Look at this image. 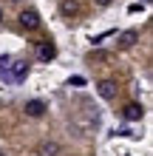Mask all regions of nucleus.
<instances>
[{
	"label": "nucleus",
	"mask_w": 153,
	"mask_h": 156,
	"mask_svg": "<svg viewBox=\"0 0 153 156\" xmlns=\"http://www.w3.org/2000/svg\"><path fill=\"white\" fill-rule=\"evenodd\" d=\"M0 77L6 82H23L29 77V62L26 60H12V57H0Z\"/></svg>",
	"instance_id": "obj_1"
},
{
	"label": "nucleus",
	"mask_w": 153,
	"mask_h": 156,
	"mask_svg": "<svg viewBox=\"0 0 153 156\" xmlns=\"http://www.w3.org/2000/svg\"><path fill=\"white\" fill-rule=\"evenodd\" d=\"M54 57H57V45H54L51 40H40L37 43V60L40 62H51Z\"/></svg>",
	"instance_id": "obj_2"
},
{
	"label": "nucleus",
	"mask_w": 153,
	"mask_h": 156,
	"mask_svg": "<svg viewBox=\"0 0 153 156\" xmlns=\"http://www.w3.org/2000/svg\"><path fill=\"white\" fill-rule=\"evenodd\" d=\"M20 26L26 31H34L40 26V14L34 12V9H26V12H20Z\"/></svg>",
	"instance_id": "obj_3"
},
{
	"label": "nucleus",
	"mask_w": 153,
	"mask_h": 156,
	"mask_svg": "<svg viewBox=\"0 0 153 156\" xmlns=\"http://www.w3.org/2000/svg\"><path fill=\"white\" fill-rule=\"evenodd\" d=\"M122 116H125V122H139V119L145 116V108L136 105V102H130V105L122 108Z\"/></svg>",
	"instance_id": "obj_4"
},
{
	"label": "nucleus",
	"mask_w": 153,
	"mask_h": 156,
	"mask_svg": "<svg viewBox=\"0 0 153 156\" xmlns=\"http://www.w3.org/2000/svg\"><path fill=\"white\" fill-rule=\"evenodd\" d=\"M26 114L34 116V119L43 116V114H46V102H43V99H29V102H26Z\"/></svg>",
	"instance_id": "obj_5"
},
{
	"label": "nucleus",
	"mask_w": 153,
	"mask_h": 156,
	"mask_svg": "<svg viewBox=\"0 0 153 156\" xmlns=\"http://www.w3.org/2000/svg\"><path fill=\"white\" fill-rule=\"evenodd\" d=\"M96 88H99V97L102 99H113L116 97V82H111V80H102Z\"/></svg>",
	"instance_id": "obj_6"
},
{
	"label": "nucleus",
	"mask_w": 153,
	"mask_h": 156,
	"mask_svg": "<svg viewBox=\"0 0 153 156\" xmlns=\"http://www.w3.org/2000/svg\"><path fill=\"white\" fill-rule=\"evenodd\" d=\"M136 40H139V31H133V29L130 31H122L119 34V48H130Z\"/></svg>",
	"instance_id": "obj_7"
},
{
	"label": "nucleus",
	"mask_w": 153,
	"mask_h": 156,
	"mask_svg": "<svg viewBox=\"0 0 153 156\" xmlns=\"http://www.w3.org/2000/svg\"><path fill=\"white\" fill-rule=\"evenodd\" d=\"M77 12H79L77 0H65V3H62V14H77Z\"/></svg>",
	"instance_id": "obj_8"
},
{
	"label": "nucleus",
	"mask_w": 153,
	"mask_h": 156,
	"mask_svg": "<svg viewBox=\"0 0 153 156\" xmlns=\"http://www.w3.org/2000/svg\"><path fill=\"white\" fill-rule=\"evenodd\" d=\"M91 60H111V54H108V51H94Z\"/></svg>",
	"instance_id": "obj_9"
},
{
	"label": "nucleus",
	"mask_w": 153,
	"mask_h": 156,
	"mask_svg": "<svg viewBox=\"0 0 153 156\" xmlns=\"http://www.w3.org/2000/svg\"><path fill=\"white\" fill-rule=\"evenodd\" d=\"M68 82H71V85H85V77H71Z\"/></svg>",
	"instance_id": "obj_10"
},
{
	"label": "nucleus",
	"mask_w": 153,
	"mask_h": 156,
	"mask_svg": "<svg viewBox=\"0 0 153 156\" xmlns=\"http://www.w3.org/2000/svg\"><path fill=\"white\" fill-rule=\"evenodd\" d=\"M48 153H57V145H46L43 148V156H48Z\"/></svg>",
	"instance_id": "obj_11"
},
{
	"label": "nucleus",
	"mask_w": 153,
	"mask_h": 156,
	"mask_svg": "<svg viewBox=\"0 0 153 156\" xmlns=\"http://www.w3.org/2000/svg\"><path fill=\"white\" fill-rule=\"evenodd\" d=\"M96 6H111V0H94Z\"/></svg>",
	"instance_id": "obj_12"
},
{
	"label": "nucleus",
	"mask_w": 153,
	"mask_h": 156,
	"mask_svg": "<svg viewBox=\"0 0 153 156\" xmlns=\"http://www.w3.org/2000/svg\"><path fill=\"white\" fill-rule=\"evenodd\" d=\"M0 20H3V9H0Z\"/></svg>",
	"instance_id": "obj_13"
}]
</instances>
